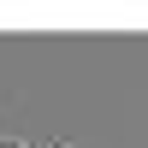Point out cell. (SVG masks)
I'll return each mask as SVG.
<instances>
[{
    "label": "cell",
    "mask_w": 148,
    "mask_h": 148,
    "mask_svg": "<svg viewBox=\"0 0 148 148\" xmlns=\"http://www.w3.org/2000/svg\"><path fill=\"white\" fill-rule=\"evenodd\" d=\"M0 148H30V142H24V136H0Z\"/></svg>",
    "instance_id": "cell-1"
},
{
    "label": "cell",
    "mask_w": 148,
    "mask_h": 148,
    "mask_svg": "<svg viewBox=\"0 0 148 148\" xmlns=\"http://www.w3.org/2000/svg\"><path fill=\"white\" fill-rule=\"evenodd\" d=\"M53 148H59V142H53Z\"/></svg>",
    "instance_id": "cell-2"
}]
</instances>
